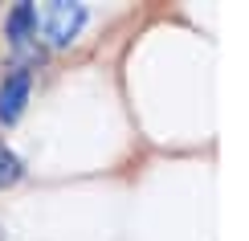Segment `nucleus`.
Instances as JSON below:
<instances>
[{
    "mask_svg": "<svg viewBox=\"0 0 249 241\" xmlns=\"http://www.w3.org/2000/svg\"><path fill=\"white\" fill-rule=\"evenodd\" d=\"M29 29H33V4H17L13 17H8V37H13L17 49H25V37Z\"/></svg>",
    "mask_w": 249,
    "mask_h": 241,
    "instance_id": "nucleus-3",
    "label": "nucleus"
},
{
    "mask_svg": "<svg viewBox=\"0 0 249 241\" xmlns=\"http://www.w3.org/2000/svg\"><path fill=\"white\" fill-rule=\"evenodd\" d=\"M82 25H86V4H74V0H49V4L33 8V29H41V37L53 49L70 45Z\"/></svg>",
    "mask_w": 249,
    "mask_h": 241,
    "instance_id": "nucleus-1",
    "label": "nucleus"
},
{
    "mask_svg": "<svg viewBox=\"0 0 249 241\" xmlns=\"http://www.w3.org/2000/svg\"><path fill=\"white\" fill-rule=\"evenodd\" d=\"M25 102H29V74L25 70H17V74L4 78V86H0V123H13L25 114Z\"/></svg>",
    "mask_w": 249,
    "mask_h": 241,
    "instance_id": "nucleus-2",
    "label": "nucleus"
},
{
    "mask_svg": "<svg viewBox=\"0 0 249 241\" xmlns=\"http://www.w3.org/2000/svg\"><path fill=\"white\" fill-rule=\"evenodd\" d=\"M17 180H20V160L0 143V188H8V184H17Z\"/></svg>",
    "mask_w": 249,
    "mask_h": 241,
    "instance_id": "nucleus-4",
    "label": "nucleus"
}]
</instances>
